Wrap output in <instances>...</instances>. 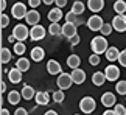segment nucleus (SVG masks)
<instances>
[{"label": "nucleus", "instance_id": "nucleus-36", "mask_svg": "<svg viewBox=\"0 0 126 115\" xmlns=\"http://www.w3.org/2000/svg\"><path fill=\"white\" fill-rule=\"evenodd\" d=\"M9 25V16H6L5 13H2V16H0V28H6Z\"/></svg>", "mask_w": 126, "mask_h": 115}, {"label": "nucleus", "instance_id": "nucleus-48", "mask_svg": "<svg viewBox=\"0 0 126 115\" xmlns=\"http://www.w3.org/2000/svg\"><path fill=\"white\" fill-rule=\"evenodd\" d=\"M44 115H58V112H56V111H47Z\"/></svg>", "mask_w": 126, "mask_h": 115}, {"label": "nucleus", "instance_id": "nucleus-39", "mask_svg": "<svg viewBox=\"0 0 126 115\" xmlns=\"http://www.w3.org/2000/svg\"><path fill=\"white\" fill-rule=\"evenodd\" d=\"M28 5H30L33 9H36L39 5H42V0H28Z\"/></svg>", "mask_w": 126, "mask_h": 115}, {"label": "nucleus", "instance_id": "nucleus-12", "mask_svg": "<svg viewBox=\"0 0 126 115\" xmlns=\"http://www.w3.org/2000/svg\"><path fill=\"white\" fill-rule=\"evenodd\" d=\"M101 104H103L104 107H114L115 104H117V98H115V95L112 92H104L103 95H101Z\"/></svg>", "mask_w": 126, "mask_h": 115}, {"label": "nucleus", "instance_id": "nucleus-24", "mask_svg": "<svg viewBox=\"0 0 126 115\" xmlns=\"http://www.w3.org/2000/svg\"><path fill=\"white\" fill-rule=\"evenodd\" d=\"M67 65H69L72 70L79 69V65H81V58H79L78 55H70L69 58H67Z\"/></svg>", "mask_w": 126, "mask_h": 115}, {"label": "nucleus", "instance_id": "nucleus-14", "mask_svg": "<svg viewBox=\"0 0 126 115\" xmlns=\"http://www.w3.org/2000/svg\"><path fill=\"white\" fill-rule=\"evenodd\" d=\"M62 17H65L64 14H62V9L61 8H53L48 11V20L51 23H59V20Z\"/></svg>", "mask_w": 126, "mask_h": 115}, {"label": "nucleus", "instance_id": "nucleus-34", "mask_svg": "<svg viewBox=\"0 0 126 115\" xmlns=\"http://www.w3.org/2000/svg\"><path fill=\"white\" fill-rule=\"evenodd\" d=\"M112 30H114V27H112V23H104V25H103V28H101V36H109L110 34V33H112Z\"/></svg>", "mask_w": 126, "mask_h": 115}, {"label": "nucleus", "instance_id": "nucleus-46", "mask_svg": "<svg viewBox=\"0 0 126 115\" xmlns=\"http://www.w3.org/2000/svg\"><path fill=\"white\" fill-rule=\"evenodd\" d=\"M56 0H42V3H45V5H53Z\"/></svg>", "mask_w": 126, "mask_h": 115}, {"label": "nucleus", "instance_id": "nucleus-31", "mask_svg": "<svg viewBox=\"0 0 126 115\" xmlns=\"http://www.w3.org/2000/svg\"><path fill=\"white\" fill-rule=\"evenodd\" d=\"M114 11L117 14H125L126 13V2L125 0H117L114 3Z\"/></svg>", "mask_w": 126, "mask_h": 115}, {"label": "nucleus", "instance_id": "nucleus-29", "mask_svg": "<svg viewBox=\"0 0 126 115\" xmlns=\"http://www.w3.org/2000/svg\"><path fill=\"white\" fill-rule=\"evenodd\" d=\"M48 34L50 36H62V27L59 23H50V27H48Z\"/></svg>", "mask_w": 126, "mask_h": 115}, {"label": "nucleus", "instance_id": "nucleus-15", "mask_svg": "<svg viewBox=\"0 0 126 115\" xmlns=\"http://www.w3.org/2000/svg\"><path fill=\"white\" fill-rule=\"evenodd\" d=\"M87 8L94 14H98L104 8V0H87Z\"/></svg>", "mask_w": 126, "mask_h": 115}, {"label": "nucleus", "instance_id": "nucleus-2", "mask_svg": "<svg viewBox=\"0 0 126 115\" xmlns=\"http://www.w3.org/2000/svg\"><path fill=\"white\" fill-rule=\"evenodd\" d=\"M13 36L17 39V42H23L30 37V28L27 25H23V23H17L13 28Z\"/></svg>", "mask_w": 126, "mask_h": 115}, {"label": "nucleus", "instance_id": "nucleus-18", "mask_svg": "<svg viewBox=\"0 0 126 115\" xmlns=\"http://www.w3.org/2000/svg\"><path fill=\"white\" fill-rule=\"evenodd\" d=\"M20 100H22V93L19 90H9L6 95V101L9 104H13V106H17L20 103Z\"/></svg>", "mask_w": 126, "mask_h": 115}, {"label": "nucleus", "instance_id": "nucleus-23", "mask_svg": "<svg viewBox=\"0 0 126 115\" xmlns=\"http://www.w3.org/2000/svg\"><path fill=\"white\" fill-rule=\"evenodd\" d=\"M106 81L108 79H106L104 72H95V73L92 75V83H94V86H96V87H101Z\"/></svg>", "mask_w": 126, "mask_h": 115}, {"label": "nucleus", "instance_id": "nucleus-19", "mask_svg": "<svg viewBox=\"0 0 126 115\" xmlns=\"http://www.w3.org/2000/svg\"><path fill=\"white\" fill-rule=\"evenodd\" d=\"M8 81L9 83H13V84H19L22 81V72L19 70V69H11V70H8Z\"/></svg>", "mask_w": 126, "mask_h": 115}, {"label": "nucleus", "instance_id": "nucleus-1", "mask_svg": "<svg viewBox=\"0 0 126 115\" xmlns=\"http://www.w3.org/2000/svg\"><path fill=\"white\" fill-rule=\"evenodd\" d=\"M90 48H92V53H95V55L106 53V51H108V48H109L106 37H104V36H95L94 39L90 41Z\"/></svg>", "mask_w": 126, "mask_h": 115}, {"label": "nucleus", "instance_id": "nucleus-49", "mask_svg": "<svg viewBox=\"0 0 126 115\" xmlns=\"http://www.w3.org/2000/svg\"><path fill=\"white\" fill-rule=\"evenodd\" d=\"M0 92H2V93H5V92H6V84H5L3 81H2V90H0Z\"/></svg>", "mask_w": 126, "mask_h": 115}, {"label": "nucleus", "instance_id": "nucleus-7", "mask_svg": "<svg viewBox=\"0 0 126 115\" xmlns=\"http://www.w3.org/2000/svg\"><path fill=\"white\" fill-rule=\"evenodd\" d=\"M104 75H106V79L110 81V83H117L118 78H120V69L117 65H108L104 70Z\"/></svg>", "mask_w": 126, "mask_h": 115}, {"label": "nucleus", "instance_id": "nucleus-20", "mask_svg": "<svg viewBox=\"0 0 126 115\" xmlns=\"http://www.w3.org/2000/svg\"><path fill=\"white\" fill-rule=\"evenodd\" d=\"M20 93H22V98H23V100L30 101V100H33V98L36 97V93H37V92L31 87L30 84H25V86H23V89L20 90Z\"/></svg>", "mask_w": 126, "mask_h": 115}, {"label": "nucleus", "instance_id": "nucleus-37", "mask_svg": "<svg viewBox=\"0 0 126 115\" xmlns=\"http://www.w3.org/2000/svg\"><path fill=\"white\" fill-rule=\"evenodd\" d=\"M114 111H115V114L117 115H126V107L123 106V104H115L114 106Z\"/></svg>", "mask_w": 126, "mask_h": 115}, {"label": "nucleus", "instance_id": "nucleus-25", "mask_svg": "<svg viewBox=\"0 0 126 115\" xmlns=\"http://www.w3.org/2000/svg\"><path fill=\"white\" fill-rule=\"evenodd\" d=\"M70 11L75 13L76 16H83L84 11H86V5H84L83 2H79V0H76V2H73V5H72Z\"/></svg>", "mask_w": 126, "mask_h": 115}, {"label": "nucleus", "instance_id": "nucleus-32", "mask_svg": "<svg viewBox=\"0 0 126 115\" xmlns=\"http://www.w3.org/2000/svg\"><path fill=\"white\" fill-rule=\"evenodd\" d=\"M51 98H53V101L58 103V104L64 103V100H65V93H64V90H56V92L51 95Z\"/></svg>", "mask_w": 126, "mask_h": 115}, {"label": "nucleus", "instance_id": "nucleus-3", "mask_svg": "<svg viewBox=\"0 0 126 115\" xmlns=\"http://www.w3.org/2000/svg\"><path fill=\"white\" fill-rule=\"evenodd\" d=\"M28 14V9L25 6V3L23 2H16L11 6V16L14 19H17V20H22V19H25Z\"/></svg>", "mask_w": 126, "mask_h": 115}, {"label": "nucleus", "instance_id": "nucleus-43", "mask_svg": "<svg viewBox=\"0 0 126 115\" xmlns=\"http://www.w3.org/2000/svg\"><path fill=\"white\" fill-rule=\"evenodd\" d=\"M103 115H117V114H115L114 109H106V111L103 112Z\"/></svg>", "mask_w": 126, "mask_h": 115}, {"label": "nucleus", "instance_id": "nucleus-42", "mask_svg": "<svg viewBox=\"0 0 126 115\" xmlns=\"http://www.w3.org/2000/svg\"><path fill=\"white\" fill-rule=\"evenodd\" d=\"M79 41H81L79 34H76L75 37H72V39H70V44H72V45H78V44H79Z\"/></svg>", "mask_w": 126, "mask_h": 115}, {"label": "nucleus", "instance_id": "nucleus-13", "mask_svg": "<svg viewBox=\"0 0 126 115\" xmlns=\"http://www.w3.org/2000/svg\"><path fill=\"white\" fill-rule=\"evenodd\" d=\"M39 20H41V14L36 11V9H30L27 14V17H25V22H27V25H30V27H36V25H39Z\"/></svg>", "mask_w": 126, "mask_h": 115}, {"label": "nucleus", "instance_id": "nucleus-4", "mask_svg": "<svg viewBox=\"0 0 126 115\" xmlns=\"http://www.w3.org/2000/svg\"><path fill=\"white\" fill-rule=\"evenodd\" d=\"M96 109V103H95V100L92 98V97H84L83 100L79 101V111L83 112V114H92Z\"/></svg>", "mask_w": 126, "mask_h": 115}, {"label": "nucleus", "instance_id": "nucleus-47", "mask_svg": "<svg viewBox=\"0 0 126 115\" xmlns=\"http://www.w3.org/2000/svg\"><path fill=\"white\" fill-rule=\"evenodd\" d=\"M0 115H9V111H8V109H5V107H2V112H0Z\"/></svg>", "mask_w": 126, "mask_h": 115}, {"label": "nucleus", "instance_id": "nucleus-8", "mask_svg": "<svg viewBox=\"0 0 126 115\" xmlns=\"http://www.w3.org/2000/svg\"><path fill=\"white\" fill-rule=\"evenodd\" d=\"M45 34H47V30L41 25V23L30 28V39L31 41H42L44 37H45Z\"/></svg>", "mask_w": 126, "mask_h": 115}, {"label": "nucleus", "instance_id": "nucleus-28", "mask_svg": "<svg viewBox=\"0 0 126 115\" xmlns=\"http://www.w3.org/2000/svg\"><path fill=\"white\" fill-rule=\"evenodd\" d=\"M65 22H67V23H75V25L78 27L79 23H83V19H81V16H76L75 13L69 11V13L65 14Z\"/></svg>", "mask_w": 126, "mask_h": 115}, {"label": "nucleus", "instance_id": "nucleus-5", "mask_svg": "<svg viewBox=\"0 0 126 115\" xmlns=\"http://www.w3.org/2000/svg\"><path fill=\"white\" fill-rule=\"evenodd\" d=\"M56 84H58V87H59V90H67V89H70L72 84H73L72 73H64V72H62V73L58 76Z\"/></svg>", "mask_w": 126, "mask_h": 115}, {"label": "nucleus", "instance_id": "nucleus-30", "mask_svg": "<svg viewBox=\"0 0 126 115\" xmlns=\"http://www.w3.org/2000/svg\"><path fill=\"white\" fill-rule=\"evenodd\" d=\"M25 51H27V45L23 44V42H16V44H14V47H13V53L14 55L22 56Z\"/></svg>", "mask_w": 126, "mask_h": 115}, {"label": "nucleus", "instance_id": "nucleus-9", "mask_svg": "<svg viewBox=\"0 0 126 115\" xmlns=\"http://www.w3.org/2000/svg\"><path fill=\"white\" fill-rule=\"evenodd\" d=\"M112 27L115 31L118 33H125L126 31V16L125 14H117L112 19Z\"/></svg>", "mask_w": 126, "mask_h": 115}, {"label": "nucleus", "instance_id": "nucleus-16", "mask_svg": "<svg viewBox=\"0 0 126 115\" xmlns=\"http://www.w3.org/2000/svg\"><path fill=\"white\" fill-rule=\"evenodd\" d=\"M50 93L48 92H45V90H39V92L36 93V97H34V100H36V103L39 104V106H47L48 103H50Z\"/></svg>", "mask_w": 126, "mask_h": 115}, {"label": "nucleus", "instance_id": "nucleus-22", "mask_svg": "<svg viewBox=\"0 0 126 115\" xmlns=\"http://www.w3.org/2000/svg\"><path fill=\"white\" fill-rule=\"evenodd\" d=\"M30 58L34 62H41L44 58H45V51H44L42 47H34V48L31 50V53H30Z\"/></svg>", "mask_w": 126, "mask_h": 115}, {"label": "nucleus", "instance_id": "nucleus-41", "mask_svg": "<svg viewBox=\"0 0 126 115\" xmlns=\"http://www.w3.org/2000/svg\"><path fill=\"white\" fill-rule=\"evenodd\" d=\"M55 5H56V8H61V9H62V8L67 5V0H56Z\"/></svg>", "mask_w": 126, "mask_h": 115}, {"label": "nucleus", "instance_id": "nucleus-45", "mask_svg": "<svg viewBox=\"0 0 126 115\" xmlns=\"http://www.w3.org/2000/svg\"><path fill=\"white\" fill-rule=\"evenodd\" d=\"M8 42H14V44H16L17 39H16V37H14L13 34H9V36H8Z\"/></svg>", "mask_w": 126, "mask_h": 115}, {"label": "nucleus", "instance_id": "nucleus-33", "mask_svg": "<svg viewBox=\"0 0 126 115\" xmlns=\"http://www.w3.org/2000/svg\"><path fill=\"white\" fill-rule=\"evenodd\" d=\"M115 90L118 95H125L126 97V81H117L115 84Z\"/></svg>", "mask_w": 126, "mask_h": 115}, {"label": "nucleus", "instance_id": "nucleus-50", "mask_svg": "<svg viewBox=\"0 0 126 115\" xmlns=\"http://www.w3.org/2000/svg\"><path fill=\"white\" fill-rule=\"evenodd\" d=\"M73 115H79V114H73Z\"/></svg>", "mask_w": 126, "mask_h": 115}, {"label": "nucleus", "instance_id": "nucleus-6", "mask_svg": "<svg viewBox=\"0 0 126 115\" xmlns=\"http://www.w3.org/2000/svg\"><path fill=\"white\" fill-rule=\"evenodd\" d=\"M104 20L101 16H96V14H94V16H90L89 19H87V28H89L90 31H101V28H103L104 25Z\"/></svg>", "mask_w": 126, "mask_h": 115}, {"label": "nucleus", "instance_id": "nucleus-38", "mask_svg": "<svg viewBox=\"0 0 126 115\" xmlns=\"http://www.w3.org/2000/svg\"><path fill=\"white\" fill-rule=\"evenodd\" d=\"M118 64L120 65H123V67H126V48L120 53V58H118Z\"/></svg>", "mask_w": 126, "mask_h": 115}, {"label": "nucleus", "instance_id": "nucleus-10", "mask_svg": "<svg viewBox=\"0 0 126 115\" xmlns=\"http://www.w3.org/2000/svg\"><path fill=\"white\" fill-rule=\"evenodd\" d=\"M47 72H48V75L59 76V75L62 73L61 64H59L56 59H48V62H47Z\"/></svg>", "mask_w": 126, "mask_h": 115}, {"label": "nucleus", "instance_id": "nucleus-26", "mask_svg": "<svg viewBox=\"0 0 126 115\" xmlns=\"http://www.w3.org/2000/svg\"><path fill=\"white\" fill-rule=\"evenodd\" d=\"M11 58H13L11 50L6 48V47H2V50H0V62L2 64H8V62H11Z\"/></svg>", "mask_w": 126, "mask_h": 115}, {"label": "nucleus", "instance_id": "nucleus-21", "mask_svg": "<svg viewBox=\"0 0 126 115\" xmlns=\"http://www.w3.org/2000/svg\"><path fill=\"white\" fill-rule=\"evenodd\" d=\"M120 53H122V51H120L117 47H109L108 51L104 53V56H106V59H108L109 62H114V61H118Z\"/></svg>", "mask_w": 126, "mask_h": 115}, {"label": "nucleus", "instance_id": "nucleus-35", "mask_svg": "<svg viewBox=\"0 0 126 115\" xmlns=\"http://www.w3.org/2000/svg\"><path fill=\"white\" fill-rule=\"evenodd\" d=\"M100 62H101V58L100 55H95V53H92L89 56V64L90 65H100Z\"/></svg>", "mask_w": 126, "mask_h": 115}, {"label": "nucleus", "instance_id": "nucleus-27", "mask_svg": "<svg viewBox=\"0 0 126 115\" xmlns=\"http://www.w3.org/2000/svg\"><path fill=\"white\" fill-rule=\"evenodd\" d=\"M16 69H19L22 73H23V72H28V70H30V61H28L27 58L20 56L17 59V62H16Z\"/></svg>", "mask_w": 126, "mask_h": 115}, {"label": "nucleus", "instance_id": "nucleus-17", "mask_svg": "<svg viewBox=\"0 0 126 115\" xmlns=\"http://www.w3.org/2000/svg\"><path fill=\"white\" fill-rule=\"evenodd\" d=\"M72 78H73V84L81 86L86 81V72L83 69H75L72 70Z\"/></svg>", "mask_w": 126, "mask_h": 115}, {"label": "nucleus", "instance_id": "nucleus-44", "mask_svg": "<svg viewBox=\"0 0 126 115\" xmlns=\"http://www.w3.org/2000/svg\"><path fill=\"white\" fill-rule=\"evenodd\" d=\"M0 9H2V13L6 9V0H0Z\"/></svg>", "mask_w": 126, "mask_h": 115}, {"label": "nucleus", "instance_id": "nucleus-11", "mask_svg": "<svg viewBox=\"0 0 126 115\" xmlns=\"http://www.w3.org/2000/svg\"><path fill=\"white\" fill-rule=\"evenodd\" d=\"M78 34V27L75 25V23H64L62 25V36L67 37V39H72V37H75Z\"/></svg>", "mask_w": 126, "mask_h": 115}, {"label": "nucleus", "instance_id": "nucleus-40", "mask_svg": "<svg viewBox=\"0 0 126 115\" xmlns=\"http://www.w3.org/2000/svg\"><path fill=\"white\" fill-rule=\"evenodd\" d=\"M14 115H28V111L23 109V107H17L16 112H14Z\"/></svg>", "mask_w": 126, "mask_h": 115}]
</instances>
